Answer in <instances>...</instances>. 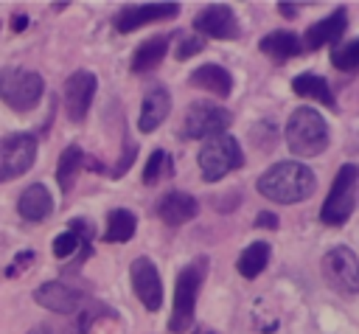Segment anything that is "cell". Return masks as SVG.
Segmentation results:
<instances>
[{
    "label": "cell",
    "instance_id": "6da1fadb",
    "mask_svg": "<svg viewBox=\"0 0 359 334\" xmlns=\"http://www.w3.org/2000/svg\"><path fill=\"white\" fill-rule=\"evenodd\" d=\"M255 188H258L261 196H266L278 205H294V202H306L314 194L317 177L306 163L280 160V163L269 166L255 180Z\"/></svg>",
    "mask_w": 359,
    "mask_h": 334
},
{
    "label": "cell",
    "instance_id": "7a4b0ae2",
    "mask_svg": "<svg viewBox=\"0 0 359 334\" xmlns=\"http://www.w3.org/2000/svg\"><path fill=\"white\" fill-rule=\"evenodd\" d=\"M205 278H208V258L205 255L188 261L177 272V281H174V309H171V317H168V331L182 334V331L191 328L194 309H196V295H199Z\"/></svg>",
    "mask_w": 359,
    "mask_h": 334
},
{
    "label": "cell",
    "instance_id": "3957f363",
    "mask_svg": "<svg viewBox=\"0 0 359 334\" xmlns=\"http://www.w3.org/2000/svg\"><path fill=\"white\" fill-rule=\"evenodd\" d=\"M286 146L297 157H314L328 149V123L314 107H297L286 121Z\"/></svg>",
    "mask_w": 359,
    "mask_h": 334
},
{
    "label": "cell",
    "instance_id": "277c9868",
    "mask_svg": "<svg viewBox=\"0 0 359 334\" xmlns=\"http://www.w3.org/2000/svg\"><path fill=\"white\" fill-rule=\"evenodd\" d=\"M196 166H199V177L205 182H219L224 180V174H230L233 168L244 166V152L238 146V140L224 132L216 138H208L196 154Z\"/></svg>",
    "mask_w": 359,
    "mask_h": 334
},
{
    "label": "cell",
    "instance_id": "5b68a950",
    "mask_svg": "<svg viewBox=\"0 0 359 334\" xmlns=\"http://www.w3.org/2000/svg\"><path fill=\"white\" fill-rule=\"evenodd\" d=\"M356 182H359V168L353 163H345L339 166L334 182H331V191L320 208V219L331 227H342L353 208H356Z\"/></svg>",
    "mask_w": 359,
    "mask_h": 334
},
{
    "label": "cell",
    "instance_id": "8992f818",
    "mask_svg": "<svg viewBox=\"0 0 359 334\" xmlns=\"http://www.w3.org/2000/svg\"><path fill=\"white\" fill-rule=\"evenodd\" d=\"M45 93V81L36 70L25 67H3L0 70V98L14 112H28L39 104Z\"/></svg>",
    "mask_w": 359,
    "mask_h": 334
},
{
    "label": "cell",
    "instance_id": "52a82bcc",
    "mask_svg": "<svg viewBox=\"0 0 359 334\" xmlns=\"http://www.w3.org/2000/svg\"><path fill=\"white\" fill-rule=\"evenodd\" d=\"M230 123H233V115L224 107L196 101L185 109V118H182V126L177 129V135L185 140H208V138L224 135Z\"/></svg>",
    "mask_w": 359,
    "mask_h": 334
},
{
    "label": "cell",
    "instance_id": "ba28073f",
    "mask_svg": "<svg viewBox=\"0 0 359 334\" xmlns=\"http://www.w3.org/2000/svg\"><path fill=\"white\" fill-rule=\"evenodd\" d=\"M323 278L325 283L345 295V298H353L359 295V258L351 247H331L325 255H323Z\"/></svg>",
    "mask_w": 359,
    "mask_h": 334
},
{
    "label": "cell",
    "instance_id": "9c48e42d",
    "mask_svg": "<svg viewBox=\"0 0 359 334\" xmlns=\"http://www.w3.org/2000/svg\"><path fill=\"white\" fill-rule=\"evenodd\" d=\"M36 160V138L31 132H14L0 140V182L22 177Z\"/></svg>",
    "mask_w": 359,
    "mask_h": 334
},
{
    "label": "cell",
    "instance_id": "30bf717a",
    "mask_svg": "<svg viewBox=\"0 0 359 334\" xmlns=\"http://www.w3.org/2000/svg\"><path fill=\"white\" fill-rule=\"evenodd\" d=\"M98 90V79L90 70H76L65 81V112L73 123H81L90 112L93 95Z\"/></svg>",
    "mask_w": 359,
    "mask_h": 334
},
{
    "label": "cell",
    "instance_id": "8fae6325",
    "mask_svg": "<svg viewBox=\"0 0 359 334\" xmlns=\"http://www.w3.org/2000/svg\"><path fill=\"white\" fill-rule=\"evenodd\" d=\"M129 281H132V289H135L137 300L149 312H157L163 306V283H160V272H157L151 258H146V255L135 258L132 267H129Z\"/></svg>",
    "mask_w": 359,
    "mask_h": 334
},
{
    "label": "cell",
    "instance_id": "7c38bea8",
    "mask_svg": "<svg viewBox=\"0 0 359 334\" xmlns=\"http://www.w3.org/2000/svg\"><path fill=\"white\" fill-rule=\"evenodd\" d=\"M194 28L205 36H213V39H238L241 36V25L233 14L230 6H222V3H213V6H205L196 17H194Z\"/></svg>",
    "mask_w": 359,
    "mask_h": 334
},
{
    "label": "cell",
    "instance_id": "4fadbf2b",
    "mask_svg": "<svg viewBox=\"0 0 359 334\" xmlns=\"http://www.w3.org/2000/svg\"><path fill=\"white\" fill-rule=\"evenodd\" d=\"M180 14L177 3H143V6H126L115 14V31L118 34H132L140 25L149 22H160V20H171Z\"/></svg>",
    "mask_w": 359,
    "mask_h": 334
},
{
    "label": "cell",
    "instance_id": "5bb4252c",
    "mask_svg": "<svg viewBox=\"0 0 359 334\" xmlns=\"http://www.w3.org/2000/svg\"><path fill=\"white\" fill-rule=\"evenodd\" d=\"M345 25H348V11H345V6H339V8H334L328 17L311 22V25L306 28V34H303L300 42H303V48H309V51H320V48H325V45H337V42L342 39V34H345Z\"/></svg>",
    "mask_w": 359,
    "mask_h": 334
},
{
    "label": "cell",
    "instance_id": "9a60e30c",
    "mask_svg": "<svg viewBox=\"0 0 359 334\" xmlns=\"http://www.w3.org/2000/svg\"><path fill=\"white\" fill-rule=\"evenodd\" d=\"M34 300H36L39 306L50 309V312L73 314V312H79V309H81L84 295H81L79 289H73V286L62 283V281H48V283H42V286H36V289H34Z\"/></svg>",
    "mask_w": 359,
    "mask_h": 334
},
{
    "label": "cell",
    "instance_id": "2e32d148",
    "mask_svg": "<svg viewBox=\"0 0 359 334\" xmlns=\"http://www.w3.org/2000/svg\"><path fill=\"white\" fill-rule=\"evenodd\" d=\"M154 211H157V216H160L165 225L180 227V225L191 222V219L199 213V202H196L191 194H185V191H168V194H163V196L157 199Z\"/></svg>",
    "mask_w": 359,
    "mask_h": 334
},
{
    "label": "cell",
    "instance_id": "e0dca14e",
    "mask_svg": "<svg viewBox=\"0 0 359 334\" xmlns=\"http://www.w3.org/2000/svg\"><path fill=\"white\" fill-rule=\"evenodd\" d=\"M171 112V95L163 84H154L146 90L143 95V104H140V118H137V129L140 132H154Z\"/></svg>",
    "mask_w": 359,
    "mask_h": 334
},
{
    "label": "cell",
    "instance_id": "ac0fdd59",
    "mask_svg": "<svg viewBox=\"0 0 359 334\" xmlns=\"http://www.w3.org/2000/svg\"><path fill=\"white\" fill-rule=\"evenodd\" d=\"M188 81H191V87L208 90V93H213L219 98H227L233 93V76H230V70L222 67V65H216V62H208V65L194 67L191 76H188Z\"/></svg>",
    "mask_w": 359,
    "mask_h": 334
},
{
    "label": "cell",
    "instance_id": "d6986e66",
    "mask_svg": "<svg viewBox=\"0 0 359 334\" xmlns=\"http://www.w3.org/2000/svg\"><path fill=\"white\" fill-rule=\"evenodd\" d=\"M171 36L174 34H157V36H149L146 42H140L135 48V53H132V62H129L132 73H149V70H154L165 59V51L171 45Z\"/></svg>",
    "mask_w": 359,
    "mask_h": 334
},
{
    "label": "cell",
    "instance_id": "ffe728a7",
    "mask_svg": "<svg viewBox=\"0 0 359 334\" xmlns=\"http://www.w3.org/2000/svg\"><path fill=\"white\" fill-rule=\"evenodd\" d=\"M17 211H20V216L25 222H42V219H48L53 213V196H50V191L45 185L34 182V185H28L22 191V196L17 202Z\"/></svg>",
    "mask_w": 359,
    "mask_h": 334
},
{
    "label": "cell",
    "instance_id": "44dd1931",
    "mask_svg": "<svg viewBox=\"0 0 359 334\" xmlns=\"http://www.w3.org/2000/svg\"><path fill=\"white\" fill-rule=\"evenodd\" d=\"M258 51L266 53L275 65H283L286 59H292V56H297V53L303 51V42H300V36L292 34V31H269L266 36H261Z\"/></svg>",
    "mask_w": 359,
    "mask_h": 334
},
{
    "label": "cell",
    "instance_id": "7402d4cb",
    "mask_svg": "<svg viewBox=\"0 0 359 334\" xmlns=\"http://www.w3.org/2000/svg\"><path fill=\"white\" fill-rule=\"evenodd\" d=\"M292 93L300 95V98H314L320 104H325L328 109H337V98L328 87V81L317 73H300L292 79Z\"/></svg>",
    "mask_w": 359,
    "mask_h": 334
},
{
    "label": "cell",
    "instance_id": "603a6c76",
    "mask_svg": "<svg viewBox=\"0 0 359 334\" xmlns=\"http://www.w3.org/2000/svg\"><path fill=\"white\" fill-rule=\"evenodd\" d=\"M135 230H137V216H135L132 211H126V208H115V211H109V216H107L104 241H109V244H123V241H129V239L135 236Z\"/></svg>",
    "mask_w": 359,
    "mask_h": 334
},
{
    "label": "cell",
    "instance_id": "cb8c5ba5",
    "mask_svg": "<svg viewBox=\"0 0 359 334\" xmlns=\"http://www.w3.org/2000/svg\"><path fill=\"white\" fill-rule=\"evenodd\" d=\"M81 163H84V152H81V146H76V143H70V146L59 154V163H56V182H59V188H62L65 194L73 188Z\"/></svg>",
    "mask_w": 359,
    "mask_h": 334
},
{
    "label": "cell",
    "instance_id": "d4e9b609",
    "mask_svg": "<svg viewBox=\"0 0 359 334\" xmlns=\"http://www.w3.org/2000/svg\"><path fill=\"white\" fill-rule=\"evenodd\" d=\"M269 244L266 241H252V244H247L244 250H241V255H238V261H236V267H238V272L244 275V278H258L261 272H264V267L269 264Z\"/></svg>",
    "mask_w": 359,
    "mask_h": 334
},
{
    "label": "cell",
    "instance_id": "484cf974",
    "mask_svg": "<svg viewBox=\"0 0 359 334\" xmlns=\"http://www.w3.org/2000/svg\"><path fill=\"white\" fill-rule=\"evenodd\" d=\"M163 174H171V157L165 154V149H154L143 168V185H154Z\"/></svg>",
    "mask_w": 359,
    "mask_h": 334
},
{
    "label": "cell",
    "instance_id": "4316f807",
    "mask_svg": "<svg viewBox=\"0 0 359 334\" xmlns=\"http://www.w3.org/2000/svg\"><path fill=\"white\" fill-rule=\"evenodd\" d=\"M331 65L337 70H356L359 67V39L342 42L331 51Z\"/></svg>",
    "mask_w": 359,
    "mask_h": 334
},
{
    "label": "cell",
    "instance_id": "83f0119b",
    "mask_svg": "<svg viewBox=\"0 0 359 334\" xmlns=\"http://www.w3.org/2000/svg\"><path fill=\"white\" fill-rule=\"evenodd\" d=\"M180 36V42H177V59L182 62V59H191V56H196V53H202L205 51V39L202 36H188V34H177Z\"/></svg>",
    "mask_w": 359,
    "mask_h": 334
},
{
    "label": "cell",
    "instance_id": "f1b7e54d",
    "mask_svg": "<svg viewBox=\"0 0 359 334\" xmlns=\"http://www.w3.org/2000/svg\"><path fill=\"white\" fill-rule=\"evenodd\" d=\"M53 255L56 258H67V255H73L76 250H79V236L76 233H70V230H65V233H59L56 239H53Z\"/></svg>",
    "mask_w": 359,
    "mask_h": 334
},
{
    "label": "cell",
    "instance_id": "f546056e",
    "mask_svg": "<svg viewBox=\"0 0 359 334\" xmlns=\"http://www.w3.org/2000/svg\"><path fill=\"white\" fill-rule=\"evenodd\" d=\"M135 157H137V146H135V143L126 138V140H123V154H121V160L115 163V168H112L109 174H112V177H123V174H126V168L132 166V160H135Z\"/></svg>",
    "mask_w": 359,
    "mask_h": 334
},
{
    "label": "cell",
    "instance_id": "4dcf8cb0",
    "mask_svg": "<svg viewBox=\"0 0 359 334\" xmlns=\"http://www.w3.org/2000/svg\"><path fill=\"white\" fill-rule=\"evenodd\" d=\"M34 261H36L34 250H22V253H17V255H14V264L6 269V275H8V278H17V275H20L25 267H31Z\"/></svg>",
    "mask_w": 359,
    "mask_h": 334
},
{
    "label": "cell",
    "instance_id": "1f68e13d",
    "mask_svg": "<svg viewBox=\"0 0 359 334\" xmlns=\"http://www.w3.org/2000/svg\"><path fill=\"white\" fill-rule=\"evenodd\" d=\"M255 227H278V216L272 213V211H261L258 213V219H255Z\"/></svg>",
    "mask_w": 359,
    "mask_h": 334
},
{
    "label": "cell",
    "instance_id": "d6a6232c",
    "mask_svg": "<svg viewBox=\"0 0 359 334\" xmlns=\"http://www.w3.org/2000/svg\"><path fill=\"white\" fill-rule=\"evenodd\" d=\"M25 25H28V17H25V14H17V17L11 20V31H17V34L25 31Z\"/></svg>",
    "mask_w": 359,
    "mask_h": 334
},
{
    "label": "cell",
    "instance_id": "836d02e7",
    "mask_svg": "<svg viewBox=\"0 0 359 334\" xmlns=\"http://www.w3.org/2000/svg\"><path fill=\"white\" fill-rule=\"evenodd\" d=\"M278 8L283 11V17H294L297 14V6H289V3H278Z\"/></svg>",
    "mask_w": 359,
    "mask_h": 334
},
{
    "label": "cell",
    "instance_id": "e575fe53",
    "mask_svg": "<svg viewBox=\"0 0 359 334\" xmlns=\"http://www.w3.org/2000/svg\"><path fill=\"white\" fill-rule=\"evenodd\" d=\"M28 334H48V331H45V328H42V326H39V328H31V331H28Z\"/></svg>",
    "mask_w": 359,
    "mask_h": 334
}]
</instances>
